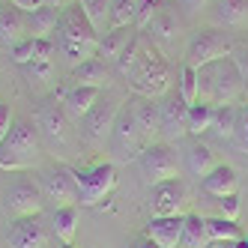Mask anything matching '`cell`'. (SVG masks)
Returning <instances> with one entry per match:
<instances>
[{
	"instance_id": "cell-1",
	"label": "cell",
	"mask_w": 248,
	"mask_h": 248,
	"mask_svg": "<svg viewBox=\"0 0 248 248\" xmlns=\"http://www.w3.org/2000/svg\"><path fill=\"white\" fill-rule=\"evenodd\" d=\"M57 39L54 48L57 54L69 66H81L84 60L96 57V45H99V30L90 24V18L84 15L81 3H69L60 9V24H57Z\"/></svg>"
},
{
	"instance_id": "cell-2",
	"label": "cell",
	"mask_w": 248,
	"mask_h": 248,
	"mask_svg": "<svg viewBox=\"0 0 248 248\" xmlns=\"http://www.w3.org/2000/svg\"><path fill=\"white\" fill-rule=\"evenodd\" d=\"M242 90H245V81L230 57H221L198 69V102L203 105H212V108L236 105Z\"/></svg>"
},
{
	"instance_id": "cell-3",
	"label": "cell",
	"mask_w": 248,
	"mask_h": 248,
	"mask_svg": "<svg viewBox=\"0 0 248 248\" xmlns=\"http://www.w3.org/2000/svg\"><path fill=\"white\" fill-rule=\"evenodd\" d=\"M39 158V129L27 117H15L9 135L0 144V168L3 170H27Z\"/></svg>"
},
{
	"instance_id": "cell-4",
	"label": "cell",
	"mask_w": 248,
	"mask_h": 248,
	"mask_svg": "<svg viewBox=\"0 0 248 248\" xmlns=\"http://www.w3.org/2000/svg\"><path fill=\"white\" fill-rule=\"evenodd\" d=\"M126 78L132 81L135 93H140L144 99H158L170 93V69L155 45H140V54Z\"/></svg>"
},
{
	"instance_id": "cell-5",
	"label": "cell",
	"mask_w": 248,
	"mask_h": 248,
	"mask_svg": "<svg viewBox=\"0 0 248 248\" xmlns=\"http://www.w3.org/2000/svg\"><path fill=\"white\" fill-rule=\"evenodd\" d=\"M75 180H78V206H96L114 191L117 168L114 162H99L87 170H75Z\"/></svg>"
},
{
	"instance_id": "cell-6",
	"label": "cell",
	"mask_w": 248,
	"mask_h": 248,
	"mask_svg": "<svg viewBox=\"0 0 248 248\" xmlns=\"http://www.w3.org/2000/svg\"><path fill=\"white\" fill-rule=\"evenodd\" d=\"M233 51V42L230 36H224L221 30H198L194 36L188 39V48H186V66L191 69H201L206 63H216L221 57H230Z\"/></svg>"
},
{
	"instance_id": "cell-7",
	"label": "cell",
	"mask_w": 248,
	"mask_h": 248,
	"mask_svg": "<svg viewBox=\"0 0 248 248\" xmlns=\"http://www.w3.org/2000/svg\"><path fill=\"white\" fill-rule=\"evenodd\" d=\"M39 188L42 198L54 203V209L60 206H78V180L75 170L66 165H51L39 173Z\"/></svg>"
},
{
	"instance_id": "cell-8",
	"label": "cell",
	"mask_w": 248,
	"mask_h": 248,
	"mask_svg": "<svg viewBox=\"0 0 248 248\" xmlns=\"http://www.w3.org/2000/svg\"><path fill=\"white\" fill-rule=\"evenodd\" d=\"M111 150L117 158H129L135 153H144V138H140V129H138V117H135V105L126 102L117 114V123H114V132H111Z\"/></svg>"
},
{
	"instance_id": "cell-9",
	"label": "cell",
	"mask_w": 248,
	"mask_h": 248,
	"mask_svg": "<svg viewBox=\"0 0 248 248\" xmlns=\"http://www.w3.org/2000/svg\"><path fill=\"white\" fill-rule=\"evenodd\" d=\"M120 108H123V102H120L117 96H105V99H99V102L93 105V111L84 117V120H87V126H84V135H87V140H90L93 147L105 144V140L111 138V132H114V123H117V114H120Z\"/></svg>"
},
{
	"instance_id": "cell-10",
	"label": "cell",
	"mask_w": 248,
	"mask_h": 248,
	"mask_svg": "<svg viewBox=\"0 0 248 248\" xmlns=\"http://www.w3.org/2000/svg\"><path fill=\"white\" fill-rule=\"evenodd\" d=\"M140 170L150 176V183H165V180H176V170H180V162H176V153L170 144H147L144 153H140Z\"/></svg>"
},
{
	"instance_id": "cell-11",
	"label": "cell",
	"mask_w": 248,
	"mask_h": 248,
	"mask_svg": "<svg viewBox=\"0 0 248 248\" xmlns=\"http://www.w3.org/2000/svg\"><path fill=\"white\" fill-rule=\"evenodd\" d=\"M188 203V186L176 176V180H165L153 186V198H150V209L153 218L162 216H183V209Z\"/></svg>"
},
{
	"instance_id": "cell-12",
	"label": "cell",
	"mask_w": 248,
	"mask_h": 248,
	"mask_svg": "<svg viewBox=\"0 0 248 248\" xmlns=\"http://www.w3.org/2000/svg\"><path fill=\"white\" fill-rule=\"evenodd\" d=\"M45 206L42 188L30 180H18L15 186H9L6 191V212L12 218H27V216H39Z\"/></svg>"
},
{
	"instance_id": "cell-13",
	"label": "cell",
	"mask_w": 248,
	"mask_h": 248,
	"mask_svg": "<svg viewBox=\"0 0 248 248\" xmlns=\"http://www.w3.org/2000/svg\"><path fill=\"white\" fill-rule=\"evenodd\" d=\"M158 123H162V135L168 140H180L188 135L186 123H188V105L183 102L180 93H165L162 105H158Z\"/></svg>"
},
{
	"instance_id": "cell-14",
	"label": "cell",
	"mask_w": 248,
	"mask_h": 248,
	"mask_svg": "<svg viewBox=\"0 0 248 248\" xmlns=\"http://www.w3.org/2000/svg\"><path fill=\"white\" fill-rule=\"evenodd\" d=\"M69 117L66 108H63V102L57 99H48L39 105V111H36V129L48 138V140H54V144H66L69 140Z\"/></svg>"
},
{
	"instance_id": "cell-15",
	"label": "cell",
	"mask_w": 248,
	"mask_h": 248,
	"mask_svg": "<svg viewBox=\"0 0 248 248\" xmlns=\"http://www.w3.org/2000/svg\"><path fill=\"white\" fill-rule=\"evenodd\" d=\"M45 242H48V236H45V224L39 216L12 218L9 236H6L9 248H45Z\"/></svg>"
},
{
	"instance_id": "cell-16",
	"label": "cell",
	"mask_w": 248,
	"mask_h": 248,
	"mask_svg": "<svg viewBox=\"0 0 248 248\" xmlns=\"http://www.w3.org/2000/svg\"><path fill=\"white\" fill-rule=\"evenodd\" d=\"M30 36V27H27V12L15 9L12 3L0 9V48H15L18 42H24Z\"/></svg>"
},
{
	"instance_id": "cell-17",
	"label": "cell",
	"mask_w": 248,
	"mask_h": 248,
	"mask_svg": "<svg viewBox=\"0 0 248 248\" xmlns=\"http://www.w3.org/2000/svg\"><path fill=\"white\" fill-rule=\"evenodd\" d=\"M183 227H186V216L150 218V224H147V239H153L158 248H180Z\"/></svg>"
},
{
	"instance_id": "cell-18",
	"label": "cell",
	"mask_w": 248,
	"mask_h": 248,
	"mask_svg": "<svg viewBox=\"0 0 248 248\" xmlns=\"http://www.w3.org/2000/svg\"><path fill=\"white\" fill-rule=\"evenodd\" d=\"M102 90H96V87H69L66 93H60V102H63V108L66 114L72 117V120H81L93 111V105L99 102Z\"/></svg>"
},
{
	"instance_id": "cell-19",
	"label": "cell",
	"mask_w": 248,
	"mask_h": 248,
	"mask_svg": "<svg viewBox=\"0 0 248 248\" xmlns=\"http://www.w3.org/2000/svg\"><path fill=\"white\" fill-rule=\"evenodd\" d=\"M108 78H111L108 63L99 60V57L84 60L81 66H75V69H72V75H69L72 87H96V90H102V87L108 84Z\"/></svg>"
},
{
	"instance_id": "cell-20",
	"label": "cell",
	"mask_w": 248,
	"mask_h": 248,
	"mask_svg": "<svg viewBox=\"0 0 248 248\" xmlns=\"http://www.w3.org/2000/svg\"><path fill=\"white\" fill-rule=\"evenodd\" d=\"M239 188V176L230 165H216L203 176V191L212 198H224V194H236Z\"/></svg>"
},
{
	"instance_id": "cell-21",
	"label": "cell",
	"mask_w": 248,
	"mask_h": 248,
	"mask_svg": "<svg viewBox=\"0 0 248 248\" xmlns=\"http://www.w3.org/2000/svg\"><path fill=\"white\" fill-rule=\"evenodd\" d=\"M57 24H60V9L57 6H39V9L27 12V27H30L33 39H51Z\"/></svg>"
},
{
	"instance_id": "cell-22",
	"label": "cell",
	"mask_w": 248,
	"mask_h": 248,
	"mask_svg": "<svg viewBox=\"0 0 248 248\" xmlns=\"http://www.w3.org/2000/svg\"><path fill=\"white\" fill-rule=\"evenodd\" d=\"M135 117H138V129L144 144H153V138L162 132V123H158V105H153V99H135Z\"/></svg>"
},
{
	"instance_id": "cell-23",
	"label": "cell",
	"mask_w": 248,
	"mask_h": 248,
	"mask_svg": "<svg viewBox=\"0 0 248 248\" xmlns=\"http://www.w3.org/2000/svg\"><path fill=\"white\" fill-rule=\"evenodd\" d=\"M78 221H81V206H60L54 209V218H51V227L63 245H72L75 233H78Z\"/></svg>"
},
{
	"instance_id": "cell-24",
	"label": "cell",
	"mask_w": 248,
	"mask_h": 248,
	"mask_svg": "<svg viewBox=\"0 0 248 248\" xmlns=\"http://www.w3.org/2000/svg\"><path fill=\"white\" fill-rule=\"evenodd\" d=\"M132 39V33L129 27H117V30H105V36H99V45H96V57L99 60H117L123 54V48L129 45Z\"/></svg>"
},
{
	"instance_id": "cell-25",
	"label": "cell",
	"mask_w": 248,
	"mask_h": 248,
	"mask_svg": "<svg viewBox=\"0 0 248 248\" xmlns=\"http://www.w3.org/2000/svg\"><path fill=\"white\" fill-rule=\"evenodd\" d=\"M209 233H206V218H201L198 212L186 216V227L180 236V248H209Z\"/></svg>"
},
{
	"instance_id": "cell-26",
	"label": "cell",
	"mask_w": 248,
	"mask_h": 248,
	"mask_svg": "<svg viewBox=\"0 0 248 248\" xmlns=\"http://www.w3.org/2000/svg\"><path fill=\"white\" fill-rule=\"evenodd\" d=\"M206 233H209V242H212V245H230V242H236V239L245 236L242 227H239L236 221L221 218V216L206 218Z\"/></svg>"
},
{
	"instance_id": "cell-27",
	"label": "cell",
	"mask_w": 248,
	"mask_h": 248,
	"mask_svg": "<svg viewBox=\"0 0 248 248\" xmlns=\"http://www.w3.org/2000/svg\"><path fill=\"white\" fill-rule=\"evenodd\" d=\"M218 162H216V153H212L206 144H191L188 150H186V168H188V173L191 176H203L216 168Z\"/></svg>"
},
{
	"instance_id": "cell-28",
	"label": "cell",
	"mask_w": 248,
	"mask_h": 248,
	"mask_svg": "<svg viewBox=\"0 0 248 248\" xmlns=\"http://www.w3.org/2000/svg\"><path fill=\"white\" fill-rule=\"evenodd\" d=\"M144 3H147V0H114L108 30H117V27H132V24L138 21V12L144 9Z\"/></svg>"
},
{
	"instance_id": "cell-29",
	"label": "cell",
	"mask_w": 248,
	"mask_h": 248,
	"mask_svg": "<svg viewBox=\"0 0 248 248\" xmlns=\"http://www.w3.org/2000/svg\"><path fill=\"white\" fill-rule=\"evenodd\" d=\"M147 30L155 39H173L180 33V18H176V12H170V6H155V15Z\"/></svg>"
},
{
	"instance_id": "cell-30",
	"label": "cell",
	"mask_w": 248,
	"mask_h": 248,
	"mask_svg": "<svg viewBox=\"0 0 248 248\" xmlns=\"http://www.w3.org/2000/svg\"><path fill=\"white\" fill-rule=\"evenodd\" d=\"M236 114H239V105H221L216 108V117H212V135L218 140H233V129H236Z\"/></svg>"
},
{
	"instance_id": "cell-31",
	"label": "cell",
	"mask_w": 248,
	"mask_h": 248,
	"mask_svg": "<svg viewBox=\"0 0 248 248\" xmlns=\"http://www.w3.org/2000/svg\"><path fill=\"white\" fill-rule=\"evenodd\" d=\"M212 117H216V108H212V105H203V102L188 105V123H186L188 135H203V132H209L212 129Z\"/></svg>"
},
{
	"instance_id": "cell-32",
	"label": "cell",
	"mask_w": 248,
	"mask_h": 248,
	"mask_svg": "<svg viewBox=\"0 0 248 248\" xmlns=\"http://www.w3.org/2000/svg\"><path fill=\"white\" fill-rule=\"evenodd\" d=\"M111 6H114V0H81V9L84 15L90 18V24L102 33V30H108V21H111Z\"/></svg>"
},
{
	"instance_id": "cell-33",
	"label": "cell",
	"mask_w": 248,
	"mask_h": 248,
	"mask_svg": "<svg viewBox=\"0 0 248 248\" xmlns=\"http://www.w3.org/2000/svg\"><path fill=\"white\" fill-rule=\"evenodd\" d=\"M218 18L227 27H242L248 18V0H218Z\"/></svg>"
},
{
	"instance_id": "cell-34",
	"label": "cell",
	"mask_w": 248,
	"mask_h": 248,
	"mask_svg": "<svg viewBox=\"0 0 248 248\" xmlns=\"http://www.w3.org/2000/svg\"><path fill=\"white\" fill-rule=\"evenodd\" d=\"M140 45H144V39H140L138 33H132L129 45L123 48V54L114 60V63H117V69H120V75H129V69L135 66V60H138V54H140Z\"/></svg>"
},
{
	"instance_id": "cell-35",
	"label": "cell",
	"mask_w": 248,
	"mask_h": 248,
	"mask_svg": "<svg viewBox=\"0 0 248 248\" xmlns=\"http://www.w3.org/2000/svg\"><path fill=\"white\" fill-rule=\"evenodd\" d=\"M180 96L186 105L198 102V69L183 66V75H180Z\"/></svg>"
},
{
	"instance_id": "cell-36",
	"label": "cell",
	"mask_w": 248,
	"mask_h": 248,
	"mask_svg": "<svg viewBox=\"0 0 248 248\" xmlns=\"http://www.w3.org/2000/svg\"><path fill=\"white\" fill-rule=\"evenodd\" d=\"M233 140L242 153H248V102L239 105V114H236V129H233Z\"/></svg>"
},
{
	"instance_id": "cell-37",
	"label": "cell",
	"mask_w": 248,
	"mask_h": 248,
	"mask_svg": "<svg viewBox=\"0 0 248 248\" xmlns=\"http://www.w3.org/2000/svg\"><path fill=\"white\" fill-rule=\"evenodd\" d=\"M12 60L18 63V66H27V63H33L36 60V39L33 36H27L24 42H18L12 48Z\"/></svg>"
},
{
	"instance_id": "cell-38",
	"label": "cell",
	"mask_w": 248,
	"mask_h": 248,
	"mask_svg": "<svg viewBox=\"0 0 248 248\" xmlns=\"http://www.w3.org/2000/svg\"><path fill=\"white\" fill-rule=\"evenodd\" d=\"M216 203H218V216H221V218H230V221L239 218V209H242L239 194H224V198H218Z\"/></svg>"
},
{
	"instance_id": "cell-39",
	"label": "cell",
	"mask_w": 248,
	"mask_h": 248,
	"mask_svg": "<svg viewBox=\"0 0 248 248\" xmlns=\"http://www.w3.org/2000/svg\"><path fill=\"white\" fill-rule=\"evenodd\" d=\"M230 60L236 63L239 75H242V81H245V87H248V42H233V51H230Z\"/></svg>"
},
{
	"instance_id": "cell-40",
	"label": "cell",
	"mask_w": 248,
	"mask_h": 248,
	"mask_svg": "<svg viewBox=\"0 0 248 248\" xmlns=\"http://www.w3.org/2000/svg\"><path fill=\"white\" fill-rule=\"evenodd\" d=\"M24 69L30 72L33 81H48L51 72H54V63H51V60H33V63H27Z\"/></svg>"
},
{
	"instance_id": "cell-41",
	"label": "cell",
	"mask_w": 248,
	"mask_h": 248,
	"mask_svg": "<svg viewBox=\"0 0 248 248\" xmlns=\"http://www.w3.org/2000/svg\"><path fill=\"white\" fill-rule=\"evenodd\" d=\"M12 123H15V117H12V108H9L6 102H0V144H3V138L9 135Z\"/></svg>"
},
{
	"instance_id": "cell-42",
	"label": "cell",
	"mask_w": 248,
	"mask_h": 248,
	"mask_svg": "<svg viewBox=\"0 0 248 248\" xmlns=\"http://www.w3.org/2000/svg\"><path fill=\"white\" fill-rule=\"evenodd\" d=\"M9 3H12L15 9H21V12H33V9L45 6V0H9Z\"/></svg>"
},
{
	"instance_id": "cell-43",
	"label": "cell",
	"mask_w": 248,
	"mask_h": 248,
	"mask_svg": "<svg viewBox=\"0 0 248 248\" xmlns=\"http://www.w3.org/2000/svg\"><path fill=\"white\" fill-rule=\"evenodd\" d=\"M180 3L186 6V12H198V9L206 6V0H180Z\"/></svg>"
},
{
	"instance_id": "cell-44",
	"label": "cell",
	"mask_w": 248,
	"mask_h": 248,
	"mask_svg": "<svg viewBox=\"0 0 248 248\" xmlns=\"http://www.w3.org/2000/svg\"><path fill=\"white\" fill-rule=\"evenodd\" d=\"M135 248H158V245H155L153 239H147V236H144V239H140V242H138Z\"/></svg>"
},
{
	"instance_id": "cell-45",
	"label": "cell",
	"mask_w": 248,
	"mask_h": 248,
	"mask_svg": "<svg viewBox=\"0 0 248 248\" xmlns=\"http://www.w3.org/2000/svg\"><path fill=\"white\" fill-rule=\"evenodd\" d=\"M230 248H248V236H242V239H236V242H230Z\"/></svg>"
},
{
	"instance_id": "cell-46",
	"label": "cell",
	"mask_w": 248,
	"mask_h": 248,
	"mask_svg": "<svg viewBox=\"0 0 248 248\" xmlns=\"http://www.w3.org/2000/svg\"><path fill=\"white\" fill-rule=\"evenodd\" d=\"M45 6H57V9H63V0H45Z\"/></svg>"
},
{
	"instance_id": "cell-47",
	"label": "cell",
	"mask_w": 248,
	"mask_h": 248,
	"mask_svg": "<svg viewBox=\"0 0 248 248\" xmlns=\"http://www.w3.org/2000/svg\"><path fill=\"white\" fill-rule=\"evenodd\" d=\"M212 248H230V245H212Z\"/></svg>"
},
{
	"instance_id": "cell-48",
	"label": "cell",
	"mask_w": 248,
	"mask_h": 248,
	"mask_svg": "<svg viewBox=\"0 0 248 248\" xmlns=\"http://www.w3.org/2000/svg\"><path fill=\"white\" fill-rule=\"evenodd\" d=\"M63 248H72V245H63Z\"/></svg>"
},
{
	"instance_id": "cell-49",
	"label": "cell",
	"mask_w": 248,
	"mask_h": 248,
	"mask_svg": "<svg viewBox=\"0 0 248 248\" xmlns=\"http://www.w3.org/2000/svg\"><path fill=\"white\" fill-rule=\"evenodd\" d=\"M209 248H212V245H209Z\"/></svg>"
}]
</instances>
